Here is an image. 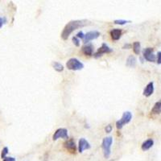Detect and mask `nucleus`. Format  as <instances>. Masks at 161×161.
<instances>
[{
    "mask_svg": "<svg viewBox=\"0 0 161 161\" xmlns=\"http://www.w3.org/2000/svg\"><path fill=\"white\" fill-rule=\"evenodd\" d=\"M9 152V149H8L7 147H5V148H3V149L2 150V152H1V158L4 159L5 157H7V155Z\"/></svg>",
    "mask_w": 161,
    "mask_h": 161,
    "instance_id": "aec40b11",
    "label": "nucleus"
},
{
    "mask_svg": "<svg viewBox=\"0 0 161 161\" xmlns=\"http://www.w3.org/2000/svg\"><path fill=\"white\" fill-rule=\"evenodd\" d=\"M158 65H161V51L158 52L157 53V61H156Z\"/></svg>",
    "mask_w": 161,
    "mask_h": 161,
    "instance_id": "393cba45",
    "label": "nucleus"
},
{
    "mask_svg": "<svg viewBox=\"0 0 161 161\" xmlns=\"http://www.w3.org/2000/svg\"><path fill=\"white\" fill-rule=\"evenodd\" d=\"M99 36H100V32H98V31H90V32H88L86 34H85L83 42L85 45L89 44V42L91 41V40H93L98 38Z\"/></svg>",
    "mask_w": 161,
    "mask_h": 161,
    "instance_id": "6e6552de",
    "label": "nucleus"
},
{
    "mask_svg": "<svg viewBox=\"0 0 161 161\" xmlns=\"http://www.w3.org/2000/svg\"><path fill=\"white\" fill-rule=\"evenodd\" d=\"M112 143H113V138L111 136L105 137L103 139L102 143V148L103 154L106 159H108L111 156Z\"/></svg>",
    "mask_w": 161,
    "mask_h": 161,
    "instance_id": "f03ea898",
    "label": "nucleus"
},
{
    "mask_svg": "<svg viewBox=\"0 0 161 161\" xmlns=\"http://www.w3.org/2000/svg\"><path fill=\"white\" fill-rule=\"evenodd\" d=\"M131 23L130 20H125V19H115L114 21V24H118V25H124L126 24Z\"/></svg>",
    "mask_w": 161,
    "mask_h": 161,
    "instance_id": "6ab92c4d",
    "label": "nucleus"
},
{
    "mask_svg": "<svg viewBox=\"0 0 161 161\" xmlns=\"http://www.w3.org/2000/svg\"><path fill=\"white\" fill-rule=\"evenodd\" d=\"M111 34V36L113 40H119L122 36V31L121 29H119V28H115V29H112L110 32Z\"/></svg>",
    "mask_w": 161,
    "mask_h": 161,
    "instance_id": "ddd939ff",
    "label": "nucleus"
},
{
    "mask_svg": "<svg viewBox=\"0 0 161 161\" xmlns=\"http://www.w3.org/2000/svg\"><path fill=\"white\" fill-rule=\"evenodd\" d=\"M131 44H125V45H123L122 48H123V49H129V48H131Z\"/></svg>",
    "mask_w": 161,
    "mask_h": 161,
    "instance_id": "bb28decb",
    "label": "nucleus"
},
{
    "mask_svg": "<svg viewBox=\"0 0 161 161\" xmlns=\"http://www.w3.org/2000/svg\"><path fill=\"white\" fill-rule=\"evenodd\" d=\"M72 40H73V44L75 46L79 47L80 46V40L78 39V38H77L76 36H73V38H72Z\"/></svg>",
    "mask_w": 161,
    "mask_h": 161,
    "instance_id": "412c9836",
    "label": "nucleus"
},
{
    "mask_svg": "<svg viewBox=\"0 0 161 161\" xmlns=\"http://www.w3.org/2000/svg\"><path fill=\"white\" fill-rule=\"evenodd\" d=\"M151 113L154 114H161V101H159L155 103L153 108L151 109Z\"/></svg>",
    "mask_w": 161,
    "mask_h": 161,
    "instance_id": "dca6fc26",
    "label": "nucleus"
},
{
    "mask_svg": "<svg viewBox=\"0 0 161 161\" xmlns=\"http://www.w3.org/2000/svg\"><path fill=\"white\" fill-rule=\"evenodd\" d=\"M154 145V140L152 139H148L145 140L141 146L142 150L146 151L149 150L150 148H152V146Z\"/></svg>",
    "mask_w": 161,
    "mask_h": 161,
    "instance_id": "4468645a",
    "label": "nucleus"
},
{
    "mask_svg": "<svg viewBox=\"0 0 161 161\" xmlns=\"http://www.w3.org/2000/svg\"><path fill=\"white\" fill-rule=\"evenodd\" d=\"M52 65H53V68L54 69V70H56V72H62L64 70V66L63 65H61V63L59 62H56V61H53L52 63Z\"/></svg>",
    "mask_w": 161,
    "mask_h": 161,
    "instance_id": "a211bd4d",
    "label": "nucleus"
},
{
    "mask_svg": "<svg viewBox=\"0 0 161 161\" xmlns=\"http://www.w3.org/2000/svg\"><path fill=\"white\" fill-rule=\"evenodd\" d=\"M69 139L68 135V130L65 128H59L55 131L53 135V139L54 141L57 140L58 139Z\"/></svg>",
    "mask_w": 161,
    "mask_h": 161,
    "instance_id": "0eeeda50",
    "label": "nucleus"
},
{
    "mask_svg": "<svg viewBox=\"0 0 161 161\" xmlns=\"http://www.w3.org/2000/svg\"><path fill=\"white\" fill-rule=\"evenodd\" d=\"M78 148V151H79L80 153H82L85 150L90 149L91 148V145H90V143L85 139L82 138L78 141V148Z\"/></svg>",
    "mask_w": 161,
    "mask_h": 161,
    "instance_id": "1a4fd4ad",
    "label": "nucleus"
},
{
    "mask_svg": "<svg viewBox=\"0 0 161 161\" xmlns=\"http://www.w3.org/2000/svg\"><path fill=\"white\" fill-rule=\"evenodd\" d=\"M112 130H113V127L111 126V124L107 125L106 127H105V131H106V133H111L112 131Z\"/></svg>",
    "mask_w": 161,
    "mask_h": 161,
    "instance_id": "5701e85b",
    "label": "nucleus"
},
{
    "mask_svg": "<svg viewBox=\"0 0 161 161\" xmlns=\"http://www.w3.org/2000/svg\"><path fill=\"white\" fill-rule=\"evenodd\" d=\"M140 61H141V63H143V61H144V59L141 57V58H140Z\"/></svg>",
    "mask_w": 161,
    "mask_h": 161,
    "instance_id": "cd10ccee",
    "label": "nucleus"
},
{
    "mask_svg": "<svg viewBox=\"0 0 161 161\" xmlns=\"http://www.w3.org/2000/svg\"><path fill=\"white\" fill-rule=\"evenodd\" d=\"M90 24V22L85 19H82V20H72L66 24L65 27H64L63 31L61 32V38L64 40H66L69 37V36L77 28H81L83 27L86 26Z\"/></svg>",
    "mask_w": 161,
    "mask_h": 161,
    "instance_id": "f257e3e1",
    "label": "nucleus"
},
{
    "mask_svg": "<svg viewBox=\"0 0 161 161\" xmlns=\"http://www.w3.org/2000/svg\"><path fill=\"white\" fill-rule=\"evenodd\" d=\"M136 63H137V59L135 58V56H129L128 58L127 59V61H126V65L127 67H131V68H133V67H135L136 65Z\"/></svg>",
    "mask_w": 161,
    "mask_h": 161,
    "instance_id": "2eb2a0df",
    "label": "nucleus"
},
{
    "mask_svg": "<svg viewBox=\"0 0 161 161\" xmlns=\"http://www.w3.org/2000/svg\"><path fill=\"white\" fill-rule=\"evenodd\" d=\"M154 93V83L152 82H149L147 85H146L145 89L143 90V94L145 97H150Z\"/></svg>",
    "mask_w": 161,
    "mask_h": 161,
    "instance_id": "9b49d317",
    "label": "nucleus"
},
{
    "mask_svg": "<svg viewBox=\"0 0 161 161\" xmlns=\"http://www.w3.org/2000/svg\"><path fill=\"white\" fill-rule=\"evenodd\" d=\"M132 48H133V51H134L135 54L139 55V53H141V45H140V42L135 41V42L133 43Z\"/></svg>",
    "mask_w": 161,
    "mask_h": 161,
    "instance_id": "f3484780",
    "label": "nucleus"
},
{
    "mask_svg": "<svg viewBox=\"0 0 161 161\" xmlns=\"http://www.w3.org/2000/svg\"><path fill=\"white\" fill-rule=\"evenodd\" d=\"M64 147L71 152H75L77 150V145L73 139H69L64 143Z\"/></svg>",
    "mask_w": 161,
    "mask_h": 161,
    "instance_id": "f8f14e48",
    "label": "nucleus"
},
{
    "mask_svg": "<svg viewBox=\"0 0 161 161\" xmlns=\"http://www.w3.org/2000/svg\"><path fill=\"white\" fill-rule=\"evenodd\" d=\"M66 67L69 70L73 71H77V70H82L84 68V64L82 61H80L78 59L70 58L69 61L66 62Z\"/></svg>",
    "mask_w": 161,
    "mask_h": 161,
    "instance_id": "7ed1b4c3",
    "label": "nucleus"
},
{
    "mask_svg": "<svg viewBox=\"0 0 161 161\" xmlns=\"http://www.w3.org/2000/svg\"><path fill=\"white\" fill-rule=\"evenodd\" d=\"M3 161H16V158L14 157H11V156H7L5 158L3 159Z\"/></svg>",
    "mask_w": 161,
    "mask_h": 161,
    "instance_id": "b1692460",
    "label": "nucleus"
},
{
    "mask_svg": "<svg viewBox=\"0 0 161 161\" xmlns=\"http://www.w3.org/2000/svg\"><path fill=\"white\" fill-rule=\"evenodd\" d=\"M82 52L84 53L85 56H93V45L92 44H86L84 46H82Z\"/></svg>",
    "mask_w": 161,
    "mask_h": 161,
    "instance_id": "9d476101",
    "label": "nucleus"
},
{
    "mask_svg": "<svg viewBox=\"0 0 161 161\" xmlns=\"http://www.w3.org/2000/svg\"><path fill=\"white\" fill-rule=\"evenodd\" d=\"M112 52H113V49L110 48L106 44L103 43L100 48H98L97 52L93 54V56H94L95 58H99L101 56H102L104 54H106V53H112Z\"/></svg>",
    "mask_w": 161,
    "mask_h": 161,
    "instance_id": "423d86ee",
    "label": "nucleus"
},
{
    "mask_svg": "<svg viewBox=\"0 0 161 161\" xmlns=\"http://www.w3.org/2000/svg\"><path fill=\"white\" fill-rule=\"evenodd\" d=\"M143 59L149 62H155L156 60V55L154 54V48H146L143 50Z\"/></svg>",
    "mask_w": 161,
    "mask_h": 161,
    "instance_id": "39448f33",
    "label": "nucleus"
},
{
    "mask_svg": "<svg viewBox=\"0 0 161 161\" xmlns=\"http://www.w3.org/2000/svg\"><path fill=\"white\" fill-rule=\"evenodd\" d=\"M132 119V114L130 111H126L122 114V116L119 120L116 122V127L117 129L121 130L124 125L129 123L131 120Z\"/></svg>",
    "mask_w": 161,
    "mask_h": 161,
    "instance_id": "20e7f679",
    "label": "nucleus"
},
{
    "mask_svg": "<svg viewBox=\"0 0 161 161\" xmlns=\"http://www.w3.org/2000/svg\"><path fill=\"white\" fill-rule=\"evenodd\" d=\"M6 21H7V19H6V18H3V17H0V28H2V27H3V25L6 23Z\"/></svg>",
    "mask_w": 161,
    "mask_h": 161,
    "instance_id": "a878e982",
    "label": "nucleus"
},
{
    "mask_svg": "<svg viewBox=\"0 0 161 161\" xmlns=\"http://www.w3.org/2000/svg\"><path fill=\"white\" fill-rule=\"evenodd\" d=\"M84 36H85V34L84 32H82V31H80V32H78L77 33V35H76V37L77 38H78V39H82V40H83L84 39Z\"/></svg>",
    "mask_w": 161,
    "mask_h": 161,
    "instance_id": "4be33fe9",
    "label": "nucleus"
}]
</instances>
